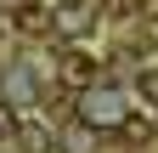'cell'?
I'll use <instances>...</instances> for the list:
<instances>
[{"label":"cell","instance_id":"1","mask_svg":"<svg viewBox=\"0 0 158 153\" xmlns=\"http://www.w3.org/2000/svg\"><path fill=\"white\" fill-rule=\"evenodd\" d=\"M79 119H85L90 130H118L130 119V97L118 85H107V80H96V85H85L79 91Z\"/></svg>","mask_w":158,"mask_h":153},{"label":"cell","instance_id":"2","mask_svg":"<svg viewBox=\"0 0 158 153\" xmlns=\"http://www.w3.org/2000/svg\"><path fill=\"white\" fill-rule=\"evenodd\" d=\"M90 28H96V6H90V0H62V6H51V34L85 40Z\"/></svg>","mask_w":158,"mask_h":153},{"label":"cell","instance_id":"3","mask_svg":"<svg viewBox=\"0 0 158 153\" xmlns=\"http://www.w3.org/2000/svg\"><path fill=\"white\" fill-rule=\"evenodd\" d=\"M56 74H62L68 85H79V91L102 80V68H96V57H90L85 46H79V40H68V51H62V63H56Z\"/></svg>","mask_w":158,"mask_h":153},{"label":"cell","instance_id":"4","mask_svg":"<svg viewBox=\"0 0 158 153\" xmlns=\"http://www.w3.org/2000/svg\"><path fill=\"white\" fill-rule=\"evenodd\" d=\"M11 28H17V34H28V40H40V34H51V11H45V6H34V0H23V6L11 11Z\"/></svg>","mask_w":158,"mask_h":153},{"label":"cell","instance_id":"5","mask_svg":"<svg viewBox=\"0 0 158 153\" xmlns=\"http://www.w3.org/2000/svg\"><path fill=\"white\" fill-rule=\"evenodd\" d=\"M11 142L23 147V153H45V147H51V130H45V125H17Z\"/></svg>","mask_w":158,"mask_h":153},{"label":"cell","instance_id":"6","mask_svg":"<svg viewBox=\"0 0 158 153\" xmlns=\"http://www.w3.org/2000/svg\"><path fill=\"white\" fill-rule=\"evenodd\" d=\"M17 125H23V119H17V97H0V142H11Z\"/></svg>","mask_w":158,"mask_h":153},{"label":"cell","instance_id":"7","mask_svg":"<svg viewBox=\"0 0 158 153\" xmlns=\"http://www.w3.org/2000/svg\"><path fill=\"white\" fill-rule=\"evenodd\" d=\"M135 85H141V102L158 108V68H141V80H135Z\"/></svg>","mask_w":158,"mask_h":153},{"label":"cell","instance_id":"8","mask_svg":"<svg viewBox=\"0 0 158 153\" xmlns=\"http://www.w3.org/2000/svg\"><path fill=\"white\" fill-rule=\"evenodd\" d=\"M124 6H130V11H152L158 0H124Z\"/></svg>","mask_w":158,"mask_h":153}]
</instances>
